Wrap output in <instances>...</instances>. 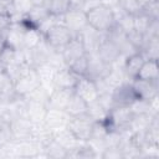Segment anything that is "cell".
Masks as SVG:
<instances>
[{
    "label": "cell",
    "mask_w": 159,
    "mask_h": 159,
    "mask_svg": "<svg viewBox=\"0 0 159 159\" xmlns=\"http://www.w3.org/2000/svg\"><path fill=\"white\" fill-rule=\"evenodd\" d=\"M61 53H62V57H63V61L66 63V66L71 65L72 62H75L76 60L83 57L87 55L84 47H83V43L81 42L80 37L77 35H75L62 48H61Z\"/></svg>",
    "instance_id": "4fadbf2b"
},
{
    "label": "cell",
    "mask_w": 159,
    "mask_h": 159,
    "mask_svg": "<svg viewBox=\"0 0 159 159\" xmlns=\"http://www.w3.org/2000/svg\"><path fill=\"white\" fill-rule=\"evenodd\" d=\"M134 116L135 114L130 107H112L108 111L104 123L108 130L123 132V130L129 129Z\"/></svg>",
    "instance_id": "7a4b0ae2"
},
{
    "label": "cell",
    "mask_w": 159,
    "mask_h": 159,
    "mask_svg": "<svg viewBox=\"0 0 159 159\" xmlns=\"http://www.w3.org/2000/svg\"><path fill=\"white\" fill-rule=\"evenodd\" d=\"M78 78L80 77L73 71H71L67 66H65V67H61L55 71V75L52 78V84L56 88L73 89Z\"/></svg>",
    "instance_id": "9a60e30c"
},
{
    "label": "cell",
    "mask_w": 159,
    "mask_h": 159,
    "mask_svg": "<svg viewBox=\"0 0 159 159\" xmlns=\"http://www.w3.org/2000/svg\"><path fill=\"white\" fill-rule=\"evenodd\" d=\"M111 98L113 107H129L139 97L135 93L132 82H122L112 89Z\"/></svg>",
    "instance_id": "8992f818"
},
{
    "label": "cell",
    "mask_w": 159,
    "mask_h": 159,
    "mask_svg": "<svg viewBox=\"0 0 159 159\" xmlns=\"http://www.w3.org/2000/svg\"><path fill=\"white\" fill-rule=\"evenodd\" d=\"M67 67L71 71H73L78 77L86 76V73H87V55L81 57V58H78V60H76L75 62H72Z\"/></svg>",
    "instance_id": "4316f807"
},
{
    "label": "cell",
    "mask_w": 159,
    "mask_h": 159,
    "mask_svg": "<svg viewBox=\"0 0 159 159\" xmlns=\"http://www.w3.org/2000/svg\"><path fill=\"white\" fill-rule=\"evenodd\" d=\"M20 98L14 89V81L4 67H0V103H10Z\"/></svg>",
    "instance_id": "2e32d148"
},
{
    "label": "cell",
    "mask_w": 159,
    "mask_h": 159,
    "mask_svg": "<svg viewBox=\"0 0 159 159\" xmlns=\"http://www.w3.org/2000/svg\"><path fill=\"white\" fill-rule=\"evenodd\" d=\"M73 93V89H63V88H56L48 93L47 98V108H56V109H65L71 96Z\"/></svg>",
    "instance_id": "ffe728a7"
},
{
    "label": "cell",
    "mask_w": 159,
    "mask_h": 159,
    "mask_svg": "<svg viewBox=\"0 0 159 159\" xmlns=\"http://www.w3.org/2000/svg\"><path fill=\"white\" fill-rule=\"evenodd\" d=\"M93 124L94 122L92 120V118L88 114H83L78 117H70L66 128L78 142L86 143L91 139Z\"/></svg>",
    "instance_id": "3957f363"
},
{
    "label": "cell",
    "mask_w": 159,
    "mask_h": 159,
    "mask_svg": "<svg viewBox=\"0 0 159 159\" xmlns=\"http://www.w3.org/2000/svg\"><path fill=\"white\" fill-rule=\"evenodd\" d=\"M113 65H109L107 62H104L97 52L93 53H87V73L86 77L97 81V80H102L106 78L111 71H112Z\"/></svg>",
    "instance_id": "52a82bcc"
},
{
    "label": "cell",
    "mask_w": 159,
    "mask_h": 159,
    "mask_svg": "<svg viewBox=\"0 0 159 159\" xmlns=\"http://www.w3.org/2000/svg\"><path fill=\"white\" fill-rule=\"evenodd\" d=\"M31 6H46L48 0H29Z\"/></svg>",
    "instance_id": "d6a6232c"
},
{
    "label": "cell",
    "mask_w": 159,
    "mask_h": 159,
    "mask_svg": "<svg viewBox=\"0 0 159 159\" xmlns=\"http://www.w3.org/2000/svg\"><path fill=\"white\" fill-rule=\"evenodd\" d=\"M41 86H42V82L36 68H29L22 76H20L14 82L15 93L20 98H26Z\"/></svg>",
    "instance_id": "277c9868"
},
{
    "label": "cell",
    "mask_w": 159,
    "mask_h": 159,
    "mask_svg": "<svg viewBox=\"0 0 159 159\" xmlns=\"http://www.w3.org/2000/svg\"><path fill=\"white\" fill-rule=\"evenodd\" d=\"M75 36V34L68 30L61 21L55 24L53 26H51L47 32L43 35L45 41L55 50L61 51V48Z\"/></svg>",
    "instance_id": "5b68a950"
},
{
    "label": "cell",
    "mask_w": 159,
    "mask_h": 159,
    "mask_svg": "<svg viewBox=\"0 0 159 159\" xmlns=\"http://www.w3.org/2000/svg\"><path fill=\"white\" fill-rule=\"evenodd\" d=\"M26 25L21 21H12L11 26L7 29L4 39V45L12 50H22L24 48V35H25Z\"/></svg>",
    "instance_id": "30bf717a"
},
{
    "label": "cell",
    "mask_w": 159,
    "mask_h": 159,
    "mask_svg": "<svg viewBox=\"0 0 159 159\" xmlns=\"http://www.w3.org/2000/svg\"><path fill=\"white\" fill-rule=\"evenodd\" d=\"M133 84V88L138 97L144 101H150L154 97L158 96L159 84L158 81H145V80H133L130 81Z\"/></svg>",
    "instance_id": "e0dca14e"
},
{
    "label": "cell",
    "mask_w": 159,
    "mask_h": 159,
    "mask_svg": "<svg viewBox=\"0 0 159 159\" xmlns=\"http://www.w3.org/2000/svg\"><path fill=\"white\" fill-rule=\"evenodd\" d=\"M87 109H88V104L81 98L78 97L75 92L72 93L65 111L70 117H78V116H83L87 114Z\"/></svg>",
    "instance_id": "7402d4cb"
},
{
    "label": "cell",
    "mask_w": 159,
    "mask_h": 159,
    "mask_svg": "<svg viewBox=\"0 0 159 159\" xmlns=\"http://www.w3.org/2000/svg\"><path fill=\"white\" fill-rule=\"evenodd\" d=\"M17 14L15 0H0V15H7L14 19Z\"/></svg>",
    "instance_id": "f1b7e54d"
},
{
    "label": "cell",
    "mask_w": 159,
    "mask_h": 159,
    "mask_svg": "<svg viewBox=\"0 0 159 159\" xmlns=\"http://www.w3.org/2000/svg\"><path fill=\"white\" fill-rule=\"evenodd\" d=\"M98 2L101 5H104L109 9H112V10H114L119 6V0H98Z\"/></svg>",
    "instance_id": "4dcf8cb0"
},
{
    "label": "cell",
    "mask_w": 159,
    "mask_h": 159,
    "mask_svg": "<svg viewBox=\"0 0 159 159\" xmlns=\"http://www.w3.org/2000/svg\"><path fill=\"white\" fill-rule=\"evenodd\" d=\"M144 61H145V57L143 56L142 52H137L132 56L125 57L123 61V65H122V70H123L125 78H128L130 81L135 80Z\"/></svg>",
    "instance_id": "d6986e66"
},
{
    "label": "cell",
    "mask_w": 159,
    "mask_h": 159,
    "mask_svg": "<svg viewBox=\"0 0 159 159\" xmlns=\"http://www.w3.org/2000/svg\"><path fill=\"white\" fill-rule=\"evenodd\" d=\"M70 120V116L66 113L65 109H56V108H47L43 125L46 129H48L51 133L63 129L67 127V123Z\"/></svg>",
    "instance_id": "7c38bea8"
},
{
    "label": "cell",
    "mask_w": 159,
    "mask_h": 159,
    "mask_svg": "<svg viewBox=\"0 0 159 159\" xmlns=\"http://www.w3.org/2000/svg\"><path fill=\"white\" fill-rule=\"evenodd\" d=\"M73 92L78 97H81L87 104L96 102L99 97V91L96 84V81H93L86 76L78 78V81L73 88Z\"/></svg>",
    "instance_id": "9c48e42d"
},
{
    "label": "cell",
    "mask_w": 159,
    "mask_h": 159,
    "mask_svg": "<svg viewBox=\"0 0 159 159\" xmlns=\"http://www.w3.org/2000/svg\"><path fill=\"white\" fill-rule=\"evenodd\" d=\"M42 39H43L42 34L36 27L26 26L25 35H24V48H34V47H36L41 42Z\"/></svg>",
    "instance_id": "603a6c76"
},
{
    "label": "cell",
    "mask_w": 159,
    "mask_h": 159,
    "mask_svg": "<svg viewBox=\"0 0 159 159\" xmlns=\"http://www.w3.org/2000/svg\"><path fill=\"white\" fill-rule=\"evenodd\" d=\"M87 114L92 118L93 122H104L107 118V114H108V109H106L103 107V104L97 99L96 102L88 104Z\"/></svg>",
    "instance_id": "d4e9b609"
},
{
    "label": "cell",
    "mask_w": 159,
    "mask_h": 159,
    "mask_svg": "<svg viewBox=\"0 0 159 159\" xmlns=\"http://www.w3.org/2000/svg\"><path fill=\"white\" fill-rule=\"evenodd\" d=\"M60 20H61V22H62L68 30H71L75 35H77V34L81 32L84 27L88 26L86 11H84L83 9H75V7H71L68 11H66V12L60 17Z\"/></svg>",
    "instance_id": "ba28073f"
},
{
    "label": "cell",
    "mask_w": 159,
    "mask_h": 159,
    "mask_svg": "<svg viewBox=\"0 0 159 159\" xmlns=\"http://www.w3.org/2000/svg\"><path fill=\"white\" fill-rule=\"evenodd\" d=\"M106 32H99L94 29H92L91 26L84 27L81 32L77 34V36L80 37L81 42L83 43V47L86 50L87 53H93L97 52L103 37H104Z\"/></svg>",
    "instance_id": "5bb4252c"
},
{
    "label": "cell",
    "mask_w": 159,
    "mask_h": 159,
    "mask_svg": "<svg viewBox=\"0 0 159 159\" xmlns=\"http://www.w3.org/2000/svg\"><path fill=\"white\" fill-rule=\"evenodd\" d=\"M87 0H71V7L75 9H83Z\"/></svg>",
    "instance_id": "1f68e13d"
},
{
    "label": "cell",
    "mask_w": 159,
    "mask_h": 159,
    "mask_svg": "<svg viewBox=\"0 0 159 159\" xmlns=\"http://www.w3.org/2000/svg\"><path fill=\"white\" fill-rule=\"evenodd\" d=\"M142 11L150 20H159V0H153L142 7Z\"/></svg>",
    "instance_id": "83f0119b"
},
{
    "label": "cell",
    "mask_w": 159,
    "mask_h": 159,
    "mask_svg": "<svg viewBox=\"0 0 159 159\" xmlns=\"http://www.w3.org/2000/svg\"><path fill=\"white\" fill-rule=\"evenodd\" d=\"M2 46H4V45H0V56H1V51H2ZM0 67H1V65H0Z\"/></svg>",
    "instance_id": "836d02e7"
},
{
    "label": "cell",
    "mask_w": 159,
    "mask_h": 159,
    "mask_svg": "<svg viewBox=\"0 0 159 159\" xmlns=\"http://www.w3.org/2000/svg\"><path fill=\"white\" fill-rule=\"evenodd\" d=\"M46 7L51 15L61 17L66 11L71 9V0H48Z\"/></svg>",
    "instance_id": "cb8c5ba5"
},
{
    "label": "cell",
    "mask_w": 159,
    "mask_h": 159,
    "mask_svg": "<svg viewBox=\"0 0 159 159\" xmlns=\"http://www.w3.org/2000/svg\"><path fill=\"white\" fill-rule=\"evenodd\" d=\"M138 80L159 81V65L158 60H145L137 75ZM135 78V80H137Z\"/></svg>",
    "instance_id": "44dd1931"
},
{
    "label": "cell",
    "mask_w": 159,
    "mask_h": 159,
    "mask_svg": "<svg viewBox=\"0 0 159 159\" xmlns=\"http://www.w3.org/2000/svg\"><path fill=\"white\" fill-rule=\"evenodd\" d=\"M87 24L99 32H107L116 25L113 10L104 5H94L86 10Z\"/></svg>",
    "instance_id": "6da1fadb"
},
{
    "label": "cell",
    "mask_w": 159,
    "mask_h": 159,
    "mask_svg": "<svg viewBox=\"0 0 159 159\" xmlns=\"http://www.w3.org/2000/svg\"><path fill=\"white\" fill-rule=\"evenodd\" d=\"M97 53L104 62H107L109 65H114L119 61V58H123L119 53L118 47L106 37V34H104V37L97 50Z\"/></svg>",
    "instance_id": "ac0fdd59"
},
{
    "label": "cell",
    "mask_w": 159,
    "mask_h": 159,
    "mask_svg": "<svg viewBox=\"0 0 159 159\" xmlns=\"http://www.w3.org/2000/svg\"><path fill=\"white\" fill-rule=\"evenodd\" d=\"M102 158L104 159H119V158H124L122 148L120 147H108L103 149V153L101 154Z\"/></svg>",
    "instance_id": "f546056e"
},
{
    "label": "cell",
    "mask_w": 159,
    "mask_h": 159,
    "mask_svg": "<svg viewBox=\"0 0 159 159\" xmlns=\"http://www.w3.org/2000/svg\"><path fill=\"white\" fill-rule=\"evenodd\" d=\"M152 21H154V20H150L143 11H140L133 16V30L143 35Z\"/></svg>",
    "instance_id": "484cf974"
},
{
    "label": "cell",
    "mask_w": 159,
    "mask_h": 159,
    "mask_svg": "<svg viewBox=\"0 0 159 159\" xmlns=\"http://www.w3.org/2000/svg\"><path fill=\"white\" fill-rule=\"evenodd\" d=\"M47 112V104L41 101L25 98V109L24 116L32 123V124H43V119Z\"/></svg>",
    "instance_id": "8fae6325"
}]
</instances>
